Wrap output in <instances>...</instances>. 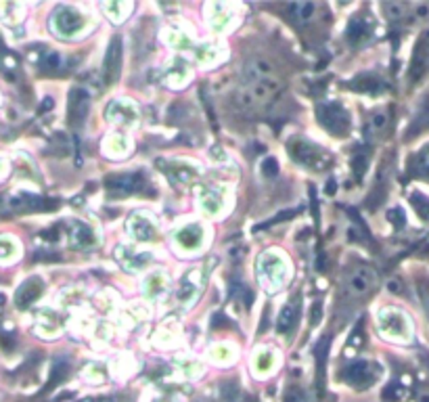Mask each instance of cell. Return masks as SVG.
I'll return each instance as SVG.
<instances>
[{
	"label": "cell",
	"instance_id": "1",
	"mask_svg": "<svg viewBox=\"0 0 429 402\" xmlns=\"http://www.w3.org/2000/svg\"><path fill=\"white\" fill-rule=\"evenodd\" d=\"M278 90H281V82H278V78L254 82V84H243V86L235 92V101H237L239 107L250 109V107H256V105H262V103L270 101Z\"/></svg>",
	"mask_w": 429,
	"mask_h": 402
},
{
	"label": "cell",
	"instance_id": "2",
	"mask_svg": "<svg viewBox=\"0 0 429 402\" xmlns=\"http://www.w3.org/2000/svg\"><path fill=\"white\" fill-rule=\"evenodd\" d=\"M316 118L321 122V126L325 130H329L331 134L335 137H345L350 126H352V120H350V113L345 111L342 103L333 101V103H319L316 105Z\"/></svg>",
	"mask_w": 429,
	"mask_h": 402
},
{
	"label": "cell",
	"instance_id": "3",
	"mask_svg": "<svg viewBox=\"0 0 429 402\" xmlns=\"http://www.w3.org/2000/svg\"><path fill=\"white\" fill-rule=\"evenodd\" d=\"M289 153L295 163H302L310 170H323L329 163V156L321 147H316L304 139H293L289 143Z\"/></svg>",
	"mask_w": 429,
	"mask_h": 402
},
{
	"label": "cell",
	"instance_id": "4",
	"mask_svg": "<svg viewBox=\"0 0 429 402\" xmlns=\"http://www.w3.org/2000/svg\"><path fill=\"white\" fill-rule=\"evenodd\" d=\"M379 327L392 339H402V341L411 339V322L400 310H394V308L381 310L379 313Z\"/></svg>",
	"mask_w": 429,
	"mask_h": 402
},
{
	"label": "cell",
	"instance_id": "5",
	"mask_svg": "<svg viewBox=\"0 0 429 402\" xmlns=\"http://www.w3.org/2000/svg\"><path fill=\"white\" fill-rule=\"evenodd\" d=\"M105 187L109 191V197H128L141 193L147 187V180H143L141 174H117L109 176L105 180Z\"/></svg>",
	"mask_w": 429,
	"mask_h": 402
},
{
	"label": "cell",
	"instance_id": "6",
	"mask_svg": "<svg viewBox=\"0 0 429 402\" xmlns=\"http://www.w3.org/2000/svg\"><path fill=\"white\" fill-rule=\"evenodd\" d=\"M257 275H260V281L264 283V287L274 291L285 281V264H283V260L278 256L264 253V256H260V270H257Z\"/></svg>",
	"mask_w": 429,
	"mask_h": 402
},
{
	"label": "cell",
	"instance_id": "7",
	"mask_svg": "<svg viewBox=\"0 0 429 402\" xmlns=\"http://www.w3.org/2000/svg\"><path fill=\"white\" fill-rule=\"evenodd\" d=\"M84 27V15L72 6H59L53 15V30L59 36H74Z\"/></svg>",
	"mask_w": 429,
	"mask_h": 402
},
{
	"label": "cell",
	"instance_id": "8",
	"mask_svg": "<svg viewBox=\"0 0 429 402\" xmlns=\"http://www.w3.org/2000/svg\"><path fill=\"white\" fill-rule=\"evenodd\" d=\"M377 377H379V367L366 360L350 365L343 373V379L354 388H369L377 382Z\"/></svg>",
	"mask_w": 429,
	"mask_h": 402
},
{
	"label": "cell",
	"instance_id": "9",
	"mask_svg": "<svg viewBox=\"0 0 429 402\" xmlns=\"http://www.w3.org/2000/svg\"><path fill=\"white\" fill-rule=\"evenodd\" d=\"M375 285H377V275H375V270L369 268V266H360V268H356V270L350 275L345 289H347V294H350L352 298H360V296L369 294Z\"/></svg>",
	"mask_w": 429,
	"mask_h": 402
},
{
	"label": "cell",
	"instance_id": "10",
	"mask_svg": "<svg viewBox=\"0 0 429 402\" xmlns=\"http://www.w3.org/2000/svg\"><path fill=\"white\" fill-rule=\"evenodd\" d=\"M120 70H122V38L115 36L107 49L105 55V63H103V82L105 86L113 84L120 78Z\"/></svg>",
	"mask_w": 429,
	"mask_h": 402
},
{
	"label": "cell",
	"instance_id": "11",
	"mask_svg": "<svg viewBox=\"0 0 429 402\" xmlns=\"http://www.w3.org/2000/svg\"><path fill=\"white\" fill-rule=\"evenodd\" d=\"M274 76V65L264 59V57H252L250 61H245L243 65V82L245 84H254V82L272 80Z\"/></svg>",
	"mask_w": 429,
	"mask_h": 402
},
{
	"label": "cell",
	"instance_id": "12",
	"mask_svg": "<svg viewBox=\"0 0 429 402\" xmlns=\"http://www.w3.org/2000/svg\"><path fill=\"white\" fill-rule=\"evenodd\" d=\"M300 302H302L300 296H293V298L283 306V310H281V315H278V321H276V331H278L281 335L293 333V329H295V325H297V319H300V308H302Z\"/></svg>",
	"mask_w": 429,
	"mask_h": 402
},
{
	"label": "cell",
	"instance_id": "13",
	"mask_svg": "<svg viewBox=\"0 0 429 402\" xmlns=\"http://www.w3.org/2000/svg\"><path fill=\"white\" fill-rule=\"evenodd\" d=\"M429 70V32H425L415 49L413 65H411V80H421Z\"/></svg>",
	"mask_w": 429,
	"mask_h": 402
},
{
	"label": "cell",
	"instance_id": "14",
	"mask_svg": "<svg viewBox=\"0 0 429 402\" xmlns=\"http://www.w3.org/2000/svg\"><path fill=\"white\" fill-rule=\"evenodd\" d=\"M88 105H90V101H88L86 90H82V88L72 90V94H70V122L72 124H82L84 122L86 113H88Z\"/></svg>",
	"mask_w": 429,
	"mask_h": 402
},
{
	"label": "cell",
	"instance_id": "15",
	"mask_svg": "<svg viewBox=\"0 0 429 402\" xmlns=\"http://www.w3.org/2000/svg\"><path fill=\"white\" fill-rule=\"evenodd\" d=\"M128 229L130 233L134 235V239L139 241H153L158 237V229L155 225L149 220V218H143V216H132V220L128 222Z\"/></svg>",
	"mask_w": 429,
	"mask_h": 402
},
{
	"label": "cell",
	"instance_id": "16",
	"mask_svg": "<svg viewBox=\"0 0 429 402\" xmlns=\"http://www.w3.org/2000/svg\"><path fill=\"white\" fill-rule=\"evenodd\" d=\"M117 260H120V264L126 268V270H141L149 260H151V256L149 253H139V251H128L126 247H120L117 249Z\"/></svg>",
	"mask_w": 429,
	"mask_h": 402
},
{
	"label": "cell",
	"instance_id": "17",
	"mask_svg": "<svg viewBox=\"0 0 429 402\" xmlns=\"http://www.w3.org/2000/svg\"><path fill=\"white\" fill-rule=\"evenodd\" d=\"M176 241H178L180 247H184V249H197V247L201 245V241H203V231H201V227H197V225L184 227V229L178 231Z\"/></svg>",
	"mask_w": 429,
	"mask_h": 402
},
{
	"label": "cell",
	"instance_id": "18",
	"mask_svg": "<svg viewBox=\"0 0 429 402\" xmlns=\"http://www.w3.org/2000/svg\"><path fill=\"white\" fill-rule=\"evenodd\" d=\"M40 294H42V281H40V279H30V281L23 283V287L17 291V306H19V308L30 306Z\"/></svg>",
	"mask_w": 429,
	"mask_h": 402
},
{
	"label": "cell",
	"instance_id": "19",
	"mask_svg": "<svg viewBox=\"0 0 429 402\" xmlns=\"http://www.w3.org/2000/svg\"><path fill=\"white\" fill-rule=\"evenodd\" d=\"M369 32H371V25H369V21H366L364 17H354V19L347 23V40H350L352 44L362 42V40L369 36Z\"/></svg>",
	"mask_w": 429,
	"mask_h": 402
},
{
	"label": "cell",
	"instance_id": "20",
	"mask_svg": "<svg viewBox=\"0 0 429 402\" xmlns=\"http://www.w3.org/2000/svg\"><path fill=\"white\" fill-rule=\"evenodd\" d=\"M289 11L291 15L295 17V21L300 25H306L314 19L316 15V4L314 2H295V4H289Z\"/></svg>",
	"mask_w": 429,
	"mask_h": 402
},
{
	"label": "cell",
	"instance_id": "21",
	"mask_svg": "<svg viewBox=\"0 0 429 402\" xmlns=\"http://www.w3.org/2000/svg\"><path fill=\"white\" fill-rule=\"evenodd\" d=\"M72 243L78 245V247H90L94 245V233L82 225V222H72Z\"/></svg>",
	"mask_w": 429,
	"mask_h": 402
},
{
	"label": "cell",
	"instance_id": "22",
	"mask_svg": "<svg viewBox=\"0 0 429 402\" xmlns=\"http://www.w3.org/2000/svg\"><path fill=\"white\" fill-rule=\"evenodd\" d=\"M369 128L373 134H383L390 128V115L388 111H375L369 120Z\"/></svg>",
	"mask_w": 429,
	"mask_h": 402
},
{
	"label": "cell",
	"instance_id": "23",
	"mask_svg": "<svg viewBox=\"0 0 429 402\" xmlns=\"http://www.w3.org/2000/svg\"><path fill=\"white\" fill-rule=\"evenodd\" d=\"M381 8L385 11V15H388L392 21H398V19H402V17L406 15L409 4H404V2H383Z\"/></svg>",
	"mask_w": 429,
	"mask_h": 402
},
{
	"label": "cell",
	"instance_id": "24",
	"mask_svg": "<svg viewBox=\"0 0 429 402\" xmlns=\"http://www.w3.org/2000/svg\"><path fill=\"white\" fill-rule=\"evenodd\" d=\"M122 107H124V103H122V101L113 103V105L109 107V115H111V113H115V115H117V120H122V122H126V124L134 122V118H136L134 107H130V109H126V111H124Z\"/></svg>",
	"mask_w": 429,
	"mask_h": 402
},
{
	"label": "cell",
	"instance_id": "25",
	"mask_svg": "<svg viewBox=\"0 0 429 402\" xmlns=\"http://www.w3.org/2000/svg\"><path fill=\"white\" fill-rule=\"evenodd\" d=\"M220 206H222L220 195H216V191H207V195L203 197V208L210 214H216V212H220Z\"/></svg>",
	"mask_w": 429,
	"mask_h": 402
},
{
	"label": "cell",
	"instance_id": "26",
	"mask_svg": "<svg viewBox=\"0 0 429 402\" xmlns=\"http://www.w3.org/2000/svg\"><path fill=\"white\" fill-rule=\"evenodd\" d=\"M429 126V103L428 105H423V109H421V113L417 115V120L413 122V126H411V137L415 134V132H419V130H423V128H428Z\"/></svg>",
	"mask_w": 429,
	"mask_h": 402
},
{
	"label": "cell",
	"instance_id": "27",
	"mask_svg": "<svg viewBox=\"0 0 429 402\" xmlns=\"http://www.w3.org/2000/svg\"><path fill=\"white\" fill-rule=\"evenodd\" d=\"M413 206H415V210L421 214V218H425V220H429V199H425L423 195H419V193H415L413 197Z\"/></svg>",
	"mask_w": 429,
	"mask_h": 402
},
{
	"label": "cell",
	"instance_id": "28",
	"mask_svg": "<svg viewBox=\"0 0 429 402\" xmlns=\"http://www.w3.org/2000/svg\"><path fill=\"white\" fill-rule=\"evenodd\" d=\"M272 365H274V356H272V352H262V354L257 356V363H256L257 373L270 371Z\"/></svg>",
	"mask_w": 429,
	"mask_h": 402
},
{
	"label": "cell",
	"instance_id": "29",
	"mask_svg": "<svg viewBox=\"0 0 429 402\" xmlns=\"http://www.w3.org/2000/svg\"><path fill=\"white\" fill-rule=\"evenodd\" d=\"M130 8V4H105V11L111 13L113 21H122L126 17V11Z\"/></svg>",
	"mask_w": 429,
	"mask_h": 402
},
{
	"label": "cell",
	"instance_id": "30",
	"mask_svg": "<svg viewBox=\"0 0 429 402\" xmlns=\"http://www.w3.org/2000/svg\"><path fill=\"white\" fill-rule=\"evenodd\" d=\"M262 172H264V176H276V174H278V163H276V160H274V158L264 160V163H262Z\"/></svg>",
	"mask_w": 429,
	"mask_h": 402
},
{
	"label": "cell",
	"instance_id": "31",
	"mask_svg": "<svg viewBox=\"0 0 429 402\" xmlns=\"http://www.w3.org/2000/svg\"><path fill=\"white\" fill-rule=\"evenodd\" d=\"M419 294H421L423 306H425V310H428V315H429V283L428 281H423V283L419 285Z\"/></svg>",
	"mask_w": 429,
	"mask_h": 402
},
{
	"label": "cell",
	"instance_id": "32",
	"mask_svg": "<svg viewBox=\"0 0 429 402\" xmlns=\"http://www.w3.org/2000/svg\"><path fill=\"white\" fill-rule=\"evenodd\" d=\"M419 172H421V174H428L429 176V149L428 151H423L421 158H419Z\"/></svg>",
	"mask_w": 429,
	"mask_h": 402
},
{
	"label": "cell",
	"instance_id": "33",
	"mask_svg": "<svg viewBox=\"0 0 429 402\" xmlns=\"http://www.w3.org/2000/svg\"><path fill=\"white\" fill-rule=\"evenodd\" d=\"M321 310H323V302H316L312 308V322L321 321Z\"/></svg>",
	"mask_w": 429,
	"mask_h": 402
},
{
	"label": "cell",
	"instance_id": "34",
	"mask_svg": "<svg viewBox=\"0 0 429 402\" xmlns=\"http://www.w3.org/2000/svg\"><path fill=\"white\" fill-rule=\"evenodd\" d=\"M350 344H352V346H360V344H362V335H360V327H358V329H356V331H354V335H352V339H350ZM350 344H347V346H350Z\"/></svg>",
	"mask_w": 429,
	"mask_h": 402
},
{
	"label": "cell",
	"instance_id": "35",
	"mask_svg": "<svg viewBox=\"0 0 429 402\" xmlns=\"http://www.w3.org/2000/svg\"><path fill=\"white\" fill-rule=\"evenodd\" d=\"M419 402H429V390H421L419 392V398H417Z\"/></svg>",
	"mask_w": 429,
	"mask_h": 402
},
{
	"label": "cell",
	"instance_id": "36",
	"mask_svg": "<svg viewBox=\"0 0 429 402\" xmlns=\"http://www.w3.org/2000/svg\"><path fill=\"white\" fill-rule=\"evenodd\" d=\"M335 189H338V187H335V180H329V187H327V193H329V195H331V193H335Z\"/></svg>",
	"mask_w": 429,
	"mask_h": 402
},
{
	"label": "cell",
	"instance_id": "37",
	"mask_svg": "<svg viewBox=\"0 0 429 402\" xmlns=\"http://www.w3.org/2000/svg\"><path fill=\"white\" fill-rule=\"evenodd\" d=\"M289 402H304V401H302V396H291Z\"/></svg>",
	"mask_w": 429,
	"mask_h": 402
},
{
	"label": "cell",
	"instance_id": "38",
	"mask_svg": "<svg viewBox=\"0 0 429 402\" xmlns=\"http://www.w3.org/2000/svg\"><path fill=\"white\" fill-rule=\"evenodd\" d=\"M2 306H4V296H0V313H2Z\"/></svg>",
	"mask_w": 429,
	"mask_h": 402
},
{
	"label": "cell",
	"instance_id": "39",
	"mask_svg": "<svg viewBox=\"0 0 429 402\" xmlns=\"http://www.w3.org/2000/svg\"><path fill=\"white\" fill-rule=\"evenodd\" d=\"M98 402H120L117 398H105V401H98Z\"/></svg>",
	"mask_w": 429,
	"mask_h": 402
},
{
	"label": "cell",
	"instance_id": "40",
	"mask_svg": "<svg viewBox=\"0 0 429 402\" xmlns=\"http://www.w3.org/2000/svg\"><path fill=\"white\" fill-rule=\"evenodd\" d=\"M425 360H428V363H429V356H425Z\"/></svg>",
	"mask_w": 429,
	"mask_h": 402
}]
</instances>
